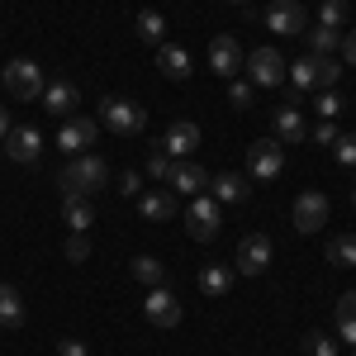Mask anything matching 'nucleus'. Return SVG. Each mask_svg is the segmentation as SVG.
Segmentation results:
<instances>
[{"instance_id": "f257e3e1", "label": "nucleus", "mask_w": 356, "mask_h": 356, "mask_svg": "<svg viewBox=\"0 0 356 356\" xmlns=\"http://www.w3.org/2000/svg\"><path fill=\"white\" fill-rule=\"evenodd\" d=\"M57 186H62V200L76 195V200H90L95 191L110 186V162L95 157V152H81V157H67V166L57 171Z\"/></svg>"}, {"instance_id": "f03ea898", "label": "nucleus", "mask_w": 356, "mask_h": 356, "mask_svg": "<svg viewBox=\"0 0 356 356\" xmlns=\"http://www.w3.org/2000/svg\"><path fill=\"white\" fill-rule=\"evenodd\" d=\"M95 124H105V129L119 134V138H138L143 129H147V110H143L138 100H129V95H105Z\"/></svg>"}, {"instance_id": "7ed1b4c3", "label": "nucleus", "mask_w": 356, "mask_h": 356, "mask_svg": "<svg viewBox=\"0 0 356 356\" xmlns=\"http://www.w3.org/2000/svg\"><path fill=\"white\" fill-rule=\"evenodd\" d=\"M290 81L300 86V90H332L337 76H342V62L337 57H318V53H304L290 72H285Z\"/></svg>"}, {"instance_id": "20e7f679", "label": "nucleus", "mask_w": 356, "mask_h": 356, "mask_svg": "<svg viewBox=\"0 0 356 356\" xmlns=\"http://www.w3.org/2000/svg\"><path fill=\"white\" fill-rule=\"evenodd\" d=\"M0 86H5L15 100H38L43 86H48V76H43V67H38L33 57H15V62L0 67Z\"/></svg>"}, {"instance_id": "39448f33", "label": "nucleus", "mask_w": 356, "mask_h": 356, "mask_svg": "<svg viewBox=\"0 0 356 356\" xmlns=\"http://www.w3.org/2000/svg\"><path fill=\"white\" fill-rule=\"evenodd\" d=\"M219 228H223V204L214 195H195L191 209H186V233L195 243H209V238H219Z\"/></svg>"}, {"instance_id": "423d86ee", "label": "nucleus", "mask_w": 356, "mask_h": 356, "mask_svg": "<svg viewBox=\"0 0 356 356\" xmlns=\"http://www.w3.org/2000/svg\"><path fill=\"white\" fill-rule=\"evenodd\" d=\"M243 72L252 86H280L285 81V72H290V62L275 53V48H257V53L243 57Z\"/></svg>"}, {"instance_id": "0eeeda50", "label": "nucleus", "mask_w": 356, "mask_h": 356, "mask_svg": "<svg viewBox=\"0 0 356 356\" xmlns=\"http://www.w3.org/2000/svg\"><path fill=\"white\" fill-rule=\"evenodd\" d=\"M266 29L280 33V38H295L309 29V10H304L300 0H271L266 5Z\"/></svg>"}, {"instance_id": "6e6552de", "label": "nucleus", "mask_w": 356, "mask_h": 356, "mask_svg": "<svg viewBox=\"0 0 356 356\" xmlns=\"http://www.w3.org/2000/svg\"><path fill=\"white\" fill-rule=\"evenodd\" d=\"M280 166H285L280 143L261 138V143H252V147H247V176H252V181H275V176H280Z\"/></svg>"}, {"instance_id": "1a4fd4ad", "label": "nucleus", "mask_w": 356, "mask_h": 356, "mask_svg": "<svg viewBox=\"0 0 356 356\" xmlns=\"http://www.w3.org/2000/svg\"><path fill=\"white\" fill-rule=\"evenodd\" d=\"M271 266V238L266 233H247L243 243H238V261H233V271L238 275H261Z\"/></svg>"}, {"instance_id": "9d476101", "label": "nucleus", "mask_w": 356, "mask_h": 356, "mask_svg": "<svg viewBox=\"0 0 356 356\" xmlns=\"http://www.w3.org/2000/svg\"><path fill=\"white\" fill-rule=\"evenodd\" d=\"M95 134H100V124H95V119H86V114H76V119H62V134H57V147H62L67 157H81V152H90V143H95Z\"/></svg>"}, {"instance_id": "9b49d317", "label": "nucleus", "mask_w": 356, "mask_h": 356, "mask_svg": "<svg viewBox=\"0 0 356 356\" xmlns=\"http://www.w3.org/2000/svg\"><path fill=\"white\" fill-rule=\"evenodd\" d=\"M143 314H147L152 328H176V323H181V300H176L166 285H152L147 300H143Z\"/></svg>"}, {"instance_id": "f8f14e48", "label": "nucleus", "mask_w": 356, "mask_h": 356, "mask_svg": "<svg viewBox=\"0 0 356 356\" xmlns=\"http://www.w3.org/2000/svg\"><path fill=\"white\" fill-rule=\"evenodd\" d=\"M328 195L323 191H300V200H295V228L300 233H318L323 223H328Z\"/></svg>"}, {"instance_id": "ddd939ff", "label": "nucleus", "mask_w": 356, "mask_h": 356, "mask_svg": "<svg viewBox=\"0 0 356 356\" xmlns=\"http://www.w3.org/2000/svg\"><path fill=\"white\" fill-rule=\"evenodd\" d=\"M209 67L219 72L223 81H233V76L243 72V48H238V38H233V33L209 38Z\"/></svg>"}, {"instance_id": "4468645a", "label": "nucleus", "mask_w": 356, "mask_h": 356, "mask_svg": "<svg viewBox=\"0 0 356 356\" xmlns=\"http://www.w3.org/2000/svg\"><path fill=\"white\" fill-rule=\"evenodd\" d=\"M43 110L48 114H57V119H72V110L81 105V90H76V81H67V76H57V81H48L43 86Z\"/></svg>"}, {"instance_id": "2eb2a0df", "label": "nucleus", "mask_w": 356, "mask_h": 356, "mask_svg": "<svg viewBox=\"0 0 356 356\" xmlns=\"http://www.w3.org/2000/svg\"><path fill=\"white\" fill-rule=\"evenodd\" d=\"M5 157L10 162H19V166H33L38 157H43V138H38V129H10L5 134Z\"/></svg>"}, {"instance_id": "dca6fc26", "label": "nucleus", "mask_w": 356, "mask_h": 356, "mask_svg": "<svg viewBox=\"0 0 356 356\" xmlns=\"http://www.w3.org/2000/svg\"><path fill=\"white\" fill-rule=\"evenodd\" d=\"M195 147H200V124H195V119H176L162 138V152H171V157L181 162V157H191Z\"/></svg>"}, {"instance_id": "f3484780", "label": "nucleus", "mask_w": 356, "mask_h": 356, "mask_svg": "<svg viewBox=\"0 0 356 356\" xmlns=\"http://www.w3.org/2000/svg\"><path fill=\"white\" fill-rule=\"evenodd\" d=\"M209 191L219 204H243L247 191H252V176L247 171H223V176H209Z\"/></svg>"}, {"instance_id": "a211bd4d", "label": "nucleus", "mask_w": 356, "mask_h": 356, "mask_svg": "<svg viewBox=\"0 0 356 356\" xmlns=\"http://www.w3.org/2000/svg\"><path fill=\"white\" fill-rule=\"evenodd\" d=\"M275 138L280 143H304L309 138V124H304V114H300V100H285L280 110H275Z\"/></svg>"}, {"instance_id": "6ab92c4d", "label": "nucleus", "mask_w": 356, "mask_h": 356, "mask_svg": "<svg viewBox=\"0 0 356 356\" xmlns=\"http://www.w3.org/2000/svg\"><path fill=\"white\" fill-rule=\"evenodd\" d=\"M166 186H171V195H191V200H195V195L209 186V171H204L200 162H176V171H171Z\"/></svg>"}, {"instance_id": "aec40b11", "label": "nucleus", "mask_w": 356, "mask_h": 356, "mask_svg": "<svg viewBox=\"0 0 356 356\" xmlns=\"http://www.w3.org/2000/svg\"><path fill=\"white\" fill-rule=\"evenodd\" d=\"M138 214H143L147 223L176 219V195H171V191H143V195H138Z\"/></svg>"}, {"instance_id": "412c9836", "label": "nucleus", "mask_w": 356, "mask_h": 356, "mask_svg": "<svg viewBox=\"0 0 356 356\" xmlns=\"http://www.w3.org/2000/svg\"><path fill=\"white\" fill-rule=\"evenodd\" d=\"M157 67H162L166 81H191V53L176 48V43H162L157 48Z\"/></svg>"}, {"instance_id": "4be33fe9", "label": "nucleus", "mask_w": 356, "mask_h": 356, "mask_svg": "<svg viewBox=\"0 0 356 356\" xmlns=\"http://www.w3.org/2000/svg\"><path fill=\"white\" fill-rule=\"evenodd\" d=\"M29 309H24V295L15 290V285H0V328H24Z\"/></svg>"}, {"instance_id": "5701e85b", "label": "nucleus", "mask_w": 356, "mask_h": 356, "mask_svg": "<svg viewBox=\"0 0 356 356\" xmlns=\"http://www.w3.org/2000/svg\"><path fill=\"white\" fill-rule=\"evenodd\" d=\"M304 43H309V53L318 57H332L342 48V29H328V24H309L304 29Z\"/></svg>"}, {"instance_id": "b1692460", "label": "nucleus", "mask_w": 356, "mask_h": 356, "mask_svg": "<svg viewBox=\"0 0 356 356\" xmlns=\"http://www.w3.org/2000/svg\"><path fill=\"white\" fill-rule=\"evenodd\" d=\"M228 285H233V271H228V266H219V261H209V266L200 271V290H204L209 300L228 295Z\"/></svg>"}, {"instance_id": "393cba45", "label": "nucleus", "mask_w": 356, "mask_h": 356, "mask_svg": "<svg viewBox=\"0 0 356 356\" xmlns=\"http://www.w3.org/2000/svg\"><path fill=\"white\" fill-rule=\"evenodd\" d=\"M138 38L152 43V48H162V43H166V19L157 15V10H138Z\"/></svg>"}, {"instance_id": "a878e982", "label": "nucleus", "mask_w": 356, "mask_h": 356, "mask_svg": "<svg viewBox=\"0 0 356 356\" xmlns=\"http://www.w3.org/2000/svg\"><path fill=\"white\" fill-rule=\"evenodd\" d=\"M62 219H67V228H72V233H86V228L95 223V209H90L86 200H76V195H67V204H62Z\"/></svg>"}, {"instance_id": "bb28decb", "label": "nucleus", "mask_w": 356, "mask_h": 356, "mask_svg": "<svg viewBox=\"0 0 356 356\" xmlns=\"http://www.w3.org/2000/svg\"><path fill=\"white\" fill-rule=\"evenodd\" d=\"M134 280H143L147 290H152V285H166V266L157 257H134Z\"/></svg>"}, {"instance_id": "cd10ccee", "label": "nucleus", "mask_w": 356, "mask_h": 356, "mask_svg": "<svg viewBox=\"0 0 356 356\" xmlns=\"http://www.w3.org/2000/svg\"><path fill=\"white\" fill-rule=\"evenodd\" d=\"M328 261L332 266H356V233H337V238H332Z\"/></svg>"}, {"instance_id": "c85d7f7f", "label": "nucleus", "mask_w": 356, "mask_h": 356, "mask_svg": "<svg viewBox=\"0 0 356 356\" xmlns=\"http://www.w3.org/2000/svg\"><path fill=\"white\" fill-rule=\"evenodd\" d=\"M171 171H176V157L162 152V143H157V147L147 152V176H152V181H171Z\"/></svg>"}, {"instance_id": "c756f323", "label": "nucleus", "mask_w": 356, "mask_h": 356, "mask_svg": "<svg viewBox=\"0 0 356 356\" xmlns=\"http://www.w3.org/2000/svg\"><path fill=\"white\" fill-rule=\"evenodd\" d=\"M304 352H309V356H337V342H332V332L309 328V332H304Z\"/></svg>"}, {"instance_id": "7c9ffc66", "label": "nucleus", "mask_w": 356, "mask_h": 356, "mask_svg": "<svg viewBox=\"0 0 356 356\" xmlns=\"http://www.w3.org/2000/svg\"><path fill=\"white\" fill-rule=\"evenodd\" d=\"M318 24L342 29L347 24V0H323V5H318Z\"/></svg>"}, {"instance_id": "2f4dec72", "label": "nucleus", "mask_w": 356, "mask_h": 356, "mask_svg": "<svg viewBox=\"0 0 356 356\" xmlns=\"http://www.w3.org/2000/svg\"><path fill=\"white\" fill-rule=\"evenodd\" d=\"M309 143H314V147H332V143H337V124H332V119L309 124Z\"/></svg>"}, {"instance_id": "473e14b6", "label": "nucleus", "mask_w": 356, "mask_h": 356, "mask_svg": "<svg viewBox=\"0 0 356 356\" xmlns=\"http://www.w3.org/2000/svg\"><path fill=\"white\" fill-rule=\"evenodd\" d=\"M228 105H233V110H252V81H238V76H233V81H228Z\"/></svg>"}, {"instance_id": "72a5a7b5", "label": "nucleus", "mask_w": 356, "mask_h": 356, "mask_svg": "<svg viewBox=\"0 0 356 356\" xmlns=\"http://www.w3.org/2000/svg\"><path fill=\"white\" fill-rule=\"evenodd\" d=\"M332 157L342 166H356V134H337V143H332Z\"/></svg>"}, {"instance_id": "f704fd0d", "label": "nucleus", "mask_w": 356, "mask_h": 356, "mask_svg": "<svg viewBox=\"0 0 356 356\" xmlns=\"http://www.w3.org/2000/svg\"><path fill=\"white\" fill-rule=\"evenodd\" d=\"M62 257H67V261H86V257H90V238H86V233H72L67 247H62Z\"/></svg>"}, {"instance_id": "c9c22d12", "label": "nucleus", "mask_w": 356, "mask_h": 356, "mask_svg": "<svg viewBox=\"0 0 356 356\" xmlns=\"http://www.w3.org/2000/svg\"><path fill=\"white\" fill-rule=\"evenodd\" d=\"M314 110H318V119H337V110H342V100H337L332 90H323V95L314 100Z\"/></svg>"}, {"instance_id": "e433bc0d", "label": "nucleus", "mask_w": 356, "mask_h": 356, "mask_svg": "<svg viewBox=\"0 0 356 356\" xmlns=\"http://www.w3.org/2000/svg\"><path fill=\"white\" fill-rule=\"evenodd\" d=\"M337 323H356V290H347L337 300Z\"/></svg>"}, {"instance_id": "4c0bfd02", "label": "nucleus", "mask_w": 356, "mask_h": 356, "mask_svg": "<svg viewBox=\"0 0 356 356\" xmlns=\"http://www.w3.org/2000/svg\"><path fill=\"white\" fill-rule=\"evenodd\" d=\"M119 191L138 200V195H143V176H138V171H124V176H119Z\"/></svg>"}, {"instance_id": "58836bf2", "label": "nucleus", "mask_w": 356, "mask_h": 356, "mask_svg": "<svg viewBox=\"0 0 356 356\" xmlns=\"http://www.w3.org/2000/svg\"><path fill=\"white\" fill-rule=\"evenodd\" d=\"M57 352H62V356H86V342H81V337H62Z\"/></svg>"}, {"instance_id": "ea45409f", "label": "nucleus", "mask_w": 356, "mask_h": 356, "mask_svg": "<svg viewBox=\"0 0 356 356\" xmlns=\"http://www.w3.org/2000/svg\"><path fill=\"white\" fill-rule=\"evenodd\" d=\"M342 62H347V67H356V29L342 38Z\"/></svg>"}, {"instance_id": "a19ab883", "label": "nucleus", "mask_w": 356, "mask_h": 356, "mask_svg": "<svg viewBox=\"0 0 356 356\" xmlns=\"http://www.w3.org/2000/svg\"><path fill=\"white\" fill-rule=\"evenodd\" d=\"M337 332H342V342H352V347H356V323H337Z\"/></svg>"}, {"instance_id": "79ce46f5", "label": "nucleus", "mask_w": 356, "mask_h": 356, "mask_svg": "<svg viewBox=\"0 0 356 356\" xmlns=\"http://www.w3.org/2000/svg\"><path fill=\"white\" fill-rule=\"evenodd\" d=\"M10 129H15V124H10V110L0 105V143H5V134H10Z\"/></svg>"}, {"instance_id": "37998d69", "label": "nucleus", "mask_w": 356, "mask_h": 356, "mask_svg": "<svg viewBox=\"0 0 356 356\" xmlns=\"http://www.w3.org/2000/svg\"><path fill=\"white\" fill-rule=\"evenodd\" d=\"M233 5H247V0H233Z\"/></svg>"}, {"instance_id": "c03bdc74", "label": "nucleus", "mask_w": 356, "mask_h": 356, "mask_svg": "<svg viewBox=\"0 0 356 356\" xmlns=\"http://www.w3.org/2000/svg\"><path fill=\"white\" fill-rule=\"evenodd\" d=\"M352 204H356V191H352Z\"/></svg>"}]
</instances>
